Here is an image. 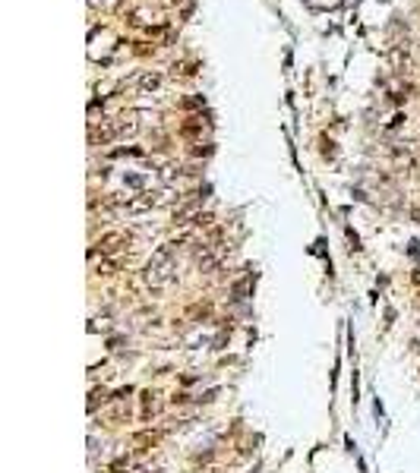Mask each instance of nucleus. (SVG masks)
Returning a JSON list of instances; mask_svg holds the SVG:
<instances>
[{
  "mask_svg": "<svg viewBox=\"0 0 420 473\" xmlns=\"http://www.w3.org/2000/svg\"><path fill=\"white\" fill-rule=\"evenodd\" d=\"M193 76V73H196V63H174V76Z\"/></svg>",
  "mask_w": 420,
  "mask_h": 473,
  "instance_id": "4468645a",
  "label": "nucleus"
},
{
  "mask_svg": "<svg viewBox=\"0 0 420 473\" xmlns=\"http://www.w3.org/2000/svg\"><path fill=\"white\" fill-rule=\"evenodd\" d=\"M104 401H111L108 391H104V388H92V395H89V414H95L98 404H104Z\"/></svg>",
  "mask_w": 420,
  "mask_h": 473,
  "instance_id": "1a4fd4ad",
  "label": "nucleus"
},
{
  "mask_svg": "<svg viewBox=\"0 0 420 473\" xmlns=\"http://www.w3.org/2000/svg\"><path fill=\"white\" fill-rule=\"evenodd\" d=\"M202 199H205L202 192H190V196L177 205V208H174V224H177V227H183V224L196 221V218L202 215V211H199V208H202Z\"/></svg>",
  "mask_w": 420,
  "mask_h": 473,
  "instance_id": "7ed1b4c3",
  "label": "nucleus"
},
{
  "mask_svg": "<svg viewBox=\"0 0 420 473\" xmlns=\"http://www.w3.org/2000/svg\"><path fill=\"white\" fill-rule=\"evenodd\" d=\"M130 243H133V237L126 230H108V234H101L95 240V246L89 249V259H95L98 252H101V259H117Z\"/></svg>",
  "mask_w": 420,
  "mask_h": 473,
  "instance_id": "f03ea898",
  "label": "nucleus"
},
{
  "mask_svg": "<svg viewBox=\"0 0 420 473\" xmlns=\"http://www.w3.org/2000/svg\"><path fill=\"white\" fill-rule=\"evenodd\" d=\"M130 395H133V388H120V391H114V395H111V401H126Z\"/></svg>",
  "mask_w": 420,
  "mask_h": 473,
  "instance_id": "2eb2a0df",
  "label": "nucleus"
},
{
  "mask_svg": "<svg viewBox=\"0 0 420 473\" xmlns=\"http://www.w3.org/2000/svg\"><path fill=\"white\" fill-rule=\"evenodd\" d=\"M120 271V256L117 259H101V265L95 268V275L98 278H111V275H117Z\"/></svg>",
  "mask_w": 420,
  "mask_h": 473,
  "instance_id": "6e6552de",
  "label": "nucleus"
},
{
  "mask_svg": "<svg viewBox=\"0 0 420 473\" xmlns=\"http://www.w3.org/2000/svg\"><path fill=\"white\" fill-rule=\"evenodd\" d=\"M101 473H130V457H117L114 464L101 467Z\"/></svg>",
  "mask_w": 420,
  "mask_h": 473,
  "instance_id": "9b49d317",
  "label": "nucleus"
},
{
  "mask_svg": "<svg viewBox=\"0 0 420 473\" xmlns=\"http://www.w3.org/2000/svg\"><path fill=\"white\" fill-rule=\"evenodd\" d=\"M120 136L117 130V120H101V123H92L89 126V145H108Z\"/></svg>",
  "mask_w": 420,
  "mask_h": 473,
  "instance_id": "20e7f679",
  "label": "nucleus"
},
{
  "mask_svg": "<svg viewBox=\"0 0 420 473\" xmlns=\"http://www.w3.org/2000/svg\"><path fill=\"white\" fill-rule=\"evenodd\" d=\"M158 82H161V76H158V73H145V76L139 79V85H142V92H152V89H158Z\"/></svg>",
  "mask_w": 420,
  "mask_h": 473,
  "instance_id": "ddd939ff",
  "label": "nucleus"
},
{
  "mask_svg": "<svg viewBox=\"0 0 420 473\" xmlns=\"http://www.w3.org/2000/svg\"><path fill=\"white\" fill-rule=\"evenodd\" d=\"M161 410V395L158 391H142V419H152Z\"/></svg>",
  "mask_w": 420,
  "mask_h": 473,
  "instance_id": "39448f33",
  "label": "nucleus"
},
{
  "mask_svg": "<svg viewBox=\"0 0 420 473\" xmlns=\"http://www.w3.org/2000/svg\"><path fill=\"white\" fill-rule=\"evenodd\" d=\"M202 130H205V123H202V117H186V123L180 126V136H186V139H193V136H202Z\"/></svg>",
  "mask_w": 420,
  "mask_h": 473,
  "instance_id": "423d86ee",
  "label": "nucleus"
},
{
  "mask_svg": "<svg viewBox=\"0 0 420 473\" xmlns=\"http://www.w3.org/2000/svg\"><path fill=\"white\" fill-rule=\"evenodd\" d=\"M212 221H215L212 215H199V218H196V224H199V227H212Z\"/></svg>",
  "mask_w": 420,
  "mask_h": 473,
  "instance_id": "f3484780",
  "label": "nucleus"
},
{
  "mask_svg": "<svg viewBox=\"0 0 420 473\" xmlns=\"http://www.w3.org/2000/svg\"><path fill=\"white\" fill-rule=\"evenodd\" d=\"M177 252H180V243L171 240V243L158 246L152 252V259L145 262V271H142V281L149 290H164L171 281H174V268H177Z\"/></svg>",
  "mask_w": 420,
  "mask_h": 473,
  "instance_id": "f257e3e1",
  "label": "nucleus"
},
{
  "mask_svg": "<svg viewBox=\"0 0 420 473\" xmlns=\"http://www.w3.org/2000/svg\"><path fill=\"white\" fill-rule=\"evenodd\" d=\"M193 155H212V145H209V142H205V145H202V142H199V145H196V149H193Z\"/></svg>",
  "mask_w": 420,
  "mask_h": 473,
  "instance_id": "dca6fc26",
  "label": "nucleus"
},
{
  "mask_svg": "<svg viewBox=\"0 0 420 473\" xmlns=\"http://www.w3.org/2000/svg\"><path fill=\"white\" fill-rule=\"evenodd\" d=\"M133 445H139V448H155L158 445V432L155 429H142V432H136V435H133Z\"/></svg>",
  "mask_w": 420,
  "mask_h": 473,
  "instance_id": "0eeeda50",
  "label": "nucleus"
},
{
  "mask_svg": "<svg viewBox=\"0 0 420 473\" xmlns=\"http://www.w3.org/2000/svg\"><path fill=\"white\" fill-rule=\"evenodd\" d=\"M209 309H212V303L202 300V303H193L190 309H186V316H190V319H202V316H209Z\"/></svg>",
  "mask_w": 420,
  "mask_h": 473,
  "instance_id": "9d476101",
  "label": "nucleus"
},
{
  "mask_svg": "<svg viewBox=\"0 0 420 473\" xmlns=\"http://www.w3.org/2000/svg\"><path fill=\"white\" fill-rule=\"evenodd\" d=\"M111 419H114V423L130 419V407H126V401H114V414H111Z\"/></svg>",
  "mask_w": 420,
  "mask_h": 473,
  "instance_id": "f8f14e48",
  "label": "nucleus"
}]
</instances>
